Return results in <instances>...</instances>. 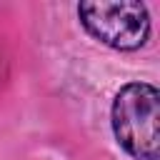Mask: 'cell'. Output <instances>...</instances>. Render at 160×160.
Listing matches in <instances>:
<instances>
[{
	"mask_svg": "<svg viewBox=\"0 0 160 160\" xmlns=\"http://www.w3.org/2000/svg\"><path fill=\"white\" fill-rule=\"evenodd\" d=\"M110 122L118 145L130 158H160V95L150 82L122 85L112 100Z\"/></svg>",
	"mask_w": 160,
	"mask_h": 160,
	"instance_id": "cell-1",
	"label": "cell"
},
{
	"mask_svg": "<svg viewBox=\"0 0 160 160\" xmlns=\"http://www.w3.org/2000/svg\"><path fill=\"white\" fill-rule=\"evenodd\" d=\"M82 28L112 50H138L148 42L150 15L135 0H88L78 5Z\"/></svg>",
	"mask_w": 160,
	"mask_h": 160,
	"instance_id": "cell-2",
	"label": "cell"
}]
</instances>
